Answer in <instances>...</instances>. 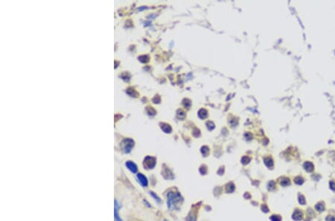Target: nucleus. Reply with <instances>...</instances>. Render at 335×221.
Returning a JSON list of instances; mask_svg holds the SVG:
<instances>
[{
    "label": "nucleus",
    "mask_w": 335,
    "mask_h": 221,
    "mask_svg": "<svg viewBox=\"0 0 335 221\" xmlns=\"http://www.w3.org/2000/svg\"><path fill=\"white\" fill-rule=\"evenodd\" d=\"M126 166H127V168L129 169V170L131 171V172L133 173V174H136V173H137L138 168H137V166H136V164L134 163V162H131V161H127V162H126Z\"/></svg>",
    "instance_id": "obj_5"
},
{
    "label": "nucleus",
    "mask_w": 335,
    "mask_h": 221,
    "mask_svg": "<svg viewBox=\"0 0 335 221\" xmlns=\"http://www.w3.org/2000/svg\"><path fill=\"white\" fill-rule=\"evenodd\" d=\"M167 207H168L170 209L174 208H176L177 207V205H179V203H182V198L181 197V195L179 193H174V192H169L167 193Z\"/></svg>",
    "instance_id": "obj_1"
},
{
    "label": "nucleus",
    "mask_w": 335,
    "mask_h": 221,
    "mask_svg": "<svg viewBox=\"0 0 335 221\" xmlns=\"http://www.w3.org/2000/svg\"><path fill=\"white\" fill-rule=\"evenodd\" d=\"M119 203H118L117 200H115V205H114V217H115V220L116 221H122V219L121 218V217L119 215Z\"/></svg>",
    "instance_id": "obj_6"
},
{
    "label": "nucleus",
    "mask_w": 335,
    "mask_h": 221,
    "mask_svg": "<svg viewBox=\"0 0 335 221\" xmlns=\"http://www.w3.org/2000/svg\"><path fill=\"white\" fill-rule=\"evenodd\" d=\"M156 159L151 157H147L146 158L144 159L143 165H144L145 168L151 169L154 168V166L156 165Z\"/></svg>",
    "instance_id": "obj_2"
},
{
    "label": "nucleus",
    "mask_w": 335,
    "mask_h": 221,
    "mask_svg": "<svg viewBox=\"0 0 335 221\" xmlns=\"http://www.w3.org/2000/svg\"><path fill=\"white\" fill-rule=\"evenodd\" d=\"M165 221H166V220H165Z\"/></svg>",
    "instance_id": "obj_11"
},
{
    "label": "nucleus",
    "mask_w": 335,
    "mask_h": 221,
    "mask_svg": "<svg viewBox=\"0 0 335 221\" xmlns=\"http://www.w3.org/2000/svg\"><path fill=\"white\" fill-rule=\"evenodd\" d=\"M234 190H235V185H234L233 183L230 182L226 185V192L232 193L233 192Z\"/></svg>",
    "instance_id": "obj_7"
},
{
    "label": "nucleus",
    "mask_w": 335,
    "mask_h": 221,
    "mask_svg": "<svg viewBox=\"0 0 335 221\" xmlns=\"http://www.w3.org/2000/svg\"><path fill=\"white\" fill-rule=\"evenodd\" d=\"M124 145V150L126 153H129L133 147V142L131 139H125L122 142Z\"/></svg>",
    "instance_id": "obj_3"
},
{
    "label": "nucleus",
    "mask_w": 335,
    "mask_h": 221,
    "mask_svg": "<svg viewBox=\"0 0 335 221\" xmlns=\"http://www.w3.org/2000/svg\"><path fill=\"white\" fill-rule=\"evenodd\" d=\"M162 129L165 132V133H170L171 131V129L170 126L169 125H166V127H165L164 126H162Z\"/></svg>",
    "instance_id": "obj_10"
},
{
    "label": "nucleus",
    "mask_w": 335,
    "mask_h": 221,
    "mask_svg": "<svg viewBox=\"0 0 335 221\" xmlns=\"http://www.w3.org/2000/svg\"><path fill=\"white\" fill-rule=\"evenodd\" d=\"M150 195H151V196H152V197H153V198H154V199H155V200H156L157 202H159V203H160V202H161V200H160V197H158V196H157V195L156 194V193H153V191H150Z\"/></svg>",
    "instance_id": "obj_8"
},
{
    "label": "nucleus",
    "mask_w": 335,
    "mask_h": 221,
    "mask_svg": "<svg viewBox=\"0 0 335 221\" xmlns=\"http://www.w3.org/2000/svg\"><path fill=\"white\" fill-rule=\"evenodd\" d=\"M201 152H202V153L204 156H207L208 154V152H209V150H208V148L207 147H203L202 150H201Z\"/></svg>",
    "instance_id": "obj_9"
},
{
    "label": "nucleus",
    "mask_w": 335,
    "mask_h": 221,
    "mask_svg": "<svg viewBox=\"0 0 335 221\" xmlns=\"http://www.w3.org/2000/svg\"><path fill=\"white\" fill-rule=\"evenodd\" d=\"M137 179L140 182V184H141L143 187H147V186H148V179H147L146 176L143 175L142 174H140V173H139V174H137Z\"/></svg>",
    "instance_id": "obj_4"
}]
</instances>
